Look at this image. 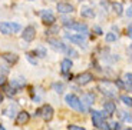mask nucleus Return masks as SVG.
<instances>
[{"label": "nucleus", "mask_w": 132, "mask_h": 130, "mask_svg": "<svg viewBox=\"0 0 132 130\" xmlns=\"http://www.w3.org/2000/svg\"><path fill=\"white\" fill-rule=\"evenodd\" d=\"M4 85H6V77L0 76V86H4Z\"/></svg>", "instance_id": "obj_30"}, {"label": "nucleus", "mask_w": 132, "mask_h": 130, "mask_svg": "<svg viewBox=\"0 0 132 130\" xmlns=\"http://www.w3.org/2000/svg\"><path fill=\"white\" fill-rule=\"evenodd\" d=\"M126 14H128V17H131V7L128 9V12H126Z\"/></svg>", "instance_id": "obj_36"}, {"label": "nucleus", "mask_w": 132, "mask_h": 130, "mask_svg": "<svg viewBox=\"0 0 132 130\" xmlns=\"http://www.w3.org/2000/svg\"><path fill=\"white\" fill-rule=\"evenodd\" d=\"M29 119H30V114L26 110H22V112H19V114L16 117V124L17 126H23V124H26L29 122Z\"/></svg>", "instance_id": "obj_11"}, {"label": "nucleus", "mask_w": 132, "mask_h": 130, "mask_svg": "<svg viewBox=\"0 0 132 130\" xmlns=\"http://www.w3.org/2000/svg\"><path fill=\"white\" fill-rule=\"evenodd\" d=\"M2 101H3V93L0 91V103H2Z\"/></svg>", "instance_id": "obj_35"}, {"label": "nucleus", "mask_w": 132, "mask_h": 130, "mask_svg": "<svg viewBox=\"0 0 132 130\" xmlns=\"http://www.w3.org/2000/svg\"><path fill=\"white\" fill-rule=\"evenodd\" d=\"M65 101L68 104H69L72 109H75V110H80V103H79V99L76 97L75 94H68L65 97Z\"/></svg>", "instance_id": "obj_8"}, {"label": "nucleus", "mask_w": 132, "mask_h": 130, "mask_svg": "<svg viewBox=\"0 0 132 130\" xmlns=\"http://www.w3.org/2000/svg\"><path fill=\"white\" fill-rule=\"evenodd\" d=\"M68 130H85L83 127H80V126H75V124H69L68 126Z\"/></svg>", "instance_id": "obj_28"}, {"label": "nucleus", "mask_w": 132, "mask_h": 130, "mask_svg": "<svg viewBox=\"0 0 132 130\" xmlns=\"http://www.w3.org/2000/svg\"><path fill=\"white\" fill-rule=\"evenodd\" d=\"M80 103V110H88V109L95 103V96L92 93H86L82 96V99H79Z\"/></svg>", "instance_id": "obj_4"}, {"label": "nucleus", "mask_w": 132, "mask_h": 130, "mask_svg": "<svg viewBox=\"0 0 132 130\" xmlns=\"http://www.w3.org/2000/svg\"><path fill=\"white\" fill-rule=\"evenodd\" d=\"M92 80H93V76H92V73H89V72H85V73H82V75H79L76 77L78 85H80V86L88 85V83H90Z\"/></svg>", "instance_id": "obj_10"}, {"label": "nucleus", "mask_w": 132, "mask_h": 130, "mask_svg": "<svg viewBox=\"0 0 132 130\" xmlns=\"http://www.w3.org/2000/svg\"><path fill=\"white\" fill-rule=\"evenodd\" d=\"M66 53H68V54H72V57H79L78 52H75L72 47H68V49H66Z\"/></svg>", "instance_id": "obj_25"}, {"label": "nucleus", "mask_w": 132, "mask_h": 130, "mask_svg": "<svg viewBox=\"0 0 132 130\" xmlns=\"http://www.w3.org/2000/svg\"><path fill=\"white\" fill-rule=\"evenodd\" d=\"M66 26L70 27V29L76 30L79 34H86L88 33V26L85 23H80V22H73V23H66Z\"/></svg>", "instance_id": "obj_5"}, {"label": "nucleus", "mask_w": 132, "mask_h": 130, "mask_svg": "<svg viewBox=\"0 0 132 130\" xmlns=\"http://www.w3.org/2000/svg\"><path fill=\"white\" fill-rule=\"evenodd\" d=\"M121 100H122V103L126 104L128 107H131V106H132V99H131V96H126V94H123V96H121Z\"/></svg>", "instance_id": "obj_20"}, {"label": "nucleus", "mask_w": 132, "mask_h": 130, "mask_svg": "<svg viewBox=\"0 0 132 130\" xmlns=\"http://www.w3.org/2000/svg\"><path fill=\"white\" fill-rule=\"evenodd\" d=\"M35 54L36 56H39V57H45L46 56V50L43 49V47H37V49H35Z\"/></svg>", "instance_id": "obj_21"}, {"label": "nucleus", "mask_w": 132, "mask_h": 130, "mask_svg": "<svg viewBox=\"0 0 132 130\" xmlns=\"http://www.w3.org/2000/svg\"><path fill=\"white\" fill-rule=\"evenodd\" d=\"M0 130H4V127H3V126H2V124H0Z\"/></svg>", "instance_id": "obj_37"}, {"label": "nucleus", "mask_w": 132, "mask_h": 130, "mask_svg": "<svg viewBox=\"0 0 132 130\" xmlns=\"http://www.w3.org/2000/svg\"><path fill=\"white\" fill-rule=\"evenodd\" d=\"M40 116L43 117V120L46 122H50L53 117V107L50 106V104H45V106H42L40 107Z\"/></svg>", "instance_id": "obj_6"}, {"label": "nucleus", "mask_w": 132, "mask_h": 130, "mask_svg": "<svg viewBox=\"0 0 132 130\" xmlns=\"http://www.w3.org/2000/svg\"><path fill=\"white\" fill-rule=\"evenodd\" d=\"M125 80H126V87H128V90H131V81H132V73L131 72H128V73H125Z\"/></svg>", "instance_id": "obj_23"}, {"label": "nucleus", "mask_w": 132, "mask_h": 130, "mask_svg": "<svg viewBox=\"0 0 132 130\" xmlns=\"http://www.w3.org/2000/svg\"><path fill=\"white\" fill-rule=\"evenodd\" d=\"M121 116H122L123 120H126L128 123H131V114L129 113H125V112H121Z\"/></svg>", "instance_id": "obj_26"}, {"label": "nucleus", "mask_w": 132, "mask_h": 130, "mask_svg": "<svg viewBox=\"0 0 132 130\" xmlns=\"http://www.w3.org/2000/svg\"><path fill=\"white\" fill-rule=\"evenodd\" d=\"M22 37H23L24 42H32V40H35V37H36V29L33 26L24 27L23 33H22Z\"/></svg>", "instance_id": "obj_7"}, {"label": "nucleus", "mask_w": 132, "mask_h": 130, "mask_svg": "<svg viewBox=\"0 0 132 130\" xmlns=\"http://www.w3.org/2000/svg\"><path fill=\"white\" fill-rule=\"evenodd\" d=\"M60 67H62V73H63V75L69 73L70 70H72V67H73L72 60H70V59H63L62 63H60Z\"/></svg>", "instance_id": "obj_15"}, {"label": "nucleus", "mask_w": 132, "mask_h": 130, "mask_svg": "<svg viewBox=\"0 0 132 130\" xmlns=\"http://www.w3.org/2000/svg\"><path fill=\"white\" fill-rule=\"evenodd\" d=\"M103 109H105L106 114L112 116V114L116 112V104L113 103V101H106V103H103Z\"/></svg>", "instance_id": "obj_16"}, {"label": "nucleus", "mask_w": 132, "mask_h": 130, "mask_svg": "<svg viewBox=\"0 0 132 130\" xmlns=\"http://www.w3.org/2000/svg\"><path fill=\"white\" fill-rule=\"evenodd\" d=\"M80 14H82L83 17H93L95 16V12H93L92 9H89V7H85V9L80 10Z\"/></svg>", "instance_id": "obj_18"}, {"label": "nucleus", "mask_w": 132, "mask_h": 130, "mask_svg": "<svg viewBox=\"0 0 132 130\" xmlns=\"http://www.w3.org/2000/svg\"><path fill=\"white\" fill-rule=\"evenodd\" d=\"M95 32L98 33V34H102V30H101V27H95Z\"/></svg>", "instance_id": "obj_33"}, {"label": "nucleus", "mask_w": 132, "mask_h": 130, "mask_svg": "<svg viewBox=\"0 0 132 130\" xmlns=\"http://www.w3.org/2000/svg\"><path fill=\"white\" fill-rule=\"evenodd\" d=\"M99 90L102 91L105 96H108V97H115V96H116V91H118V89H116V86L113 85L112 81H109V80H102L101 83H99Z\"/></svg>", "instance_id": "obj_2"}, {"label": "nucleus", "mask_w": 132, "mask_h": 130, "mask_svg": "<svg viewBox=\"0 0 132 130\" xmlns=\"http://www.w3.org/2000/svg\"><path fill=\"white\" fill-rule=\"evenodd\" d=\"M20 24L19 23H10V22H3L0 23V32L3 34H13V33L20 32Z\"/></svg>", "instance_id": "obj_3"}, {"label": "nucleus", "mask_w": 132, "mask_h": 130, "mask_svg": "<svg viewBox=\"0 0 132 130\" xmlns=\"http://www.w3.org/2000/svg\"><path fill=\"white\" fill-rule=\"evenodd\" d=\"M126 130H132V129H131V127H128V129H126Z\"/></svg>", "instance_id": "obj_38"}, {"label": "nucleus", "mask_w": 132, "mask_h": 130, "mask_svg": "<svg viewBox=\"0 0 132 130\" xmlns=\"http://www.w3.org/2000/svg\"><path fill=\"white\" fill-rule=\"evenodd\" d=\"M92 113V123L93 126L96 127V129H102V130H109V126L106 124L105 122V114L102 113V112L99 110H92L90 112Z\"/></svg>", "instance_id": "obj_1"}, {"label": "nucleus", "mask_w": 132, "mask_h": 130, "mask_svg": "<svg viewBox=\"0 0 132 130\" xmlns=\"http://www.w3.org/2000/svg\"><path fill=\"white\" fill-rule=\"evenodd\" d=\"M105 40H106L108 43L115 42V40H116V34H115V33H108V34L105 36Z\"/></svg>", "instance_id": "obj_24"}, {"label": "nucleus", "mask_w": 132, "mask_h": 130, "mask_svg": "<svg viewBox=\"0 0 132 130\" xmlns=\"http://www.w3.org/2000/svg\"><path fill=\"white\" fill-rule=\"evenodd\" d=\"M6 90H7V94H9V96H14V94L17 93V90L14 87H6Z\"/></svg>", "instance_id": "obj_27"}, {"label": "nucleus", "mask_w": 132, "mask_h": 130, "mask_svg": "<svg viewBox=\"0 0 132 130\" xmlns=\"http://www.w3.org/2000/svg\"><path fill=\"white\" fill-rule=\"evenodd\" d=\"M47 43H49L55 50H57V52H66V49H68V47L65 46V43L60 42V40H57V39H49Z\"/></svg>", "instance_id": "obj_12"}, {"label": "nucleus", "mask_w": 132, "mask_h": 130, "mask_svg": "<svg viewBox=\"0 0 132 130\" xmlns=\"http://www.w3.org/2000/svg\"><path fill=\"white\" fill-rule=\"evenodd\" d=\"M132 26H131V24H129V26H128V30H126V34H128V37H131L132 36Z\"/></svg>", "instance_id": "obj_32"}, {"label": "nucleus", "mask_w": 132, "mask_h": 130, "mask_svg": "<svg viewBox=\"0 0 132 130\" xmlns=\"http://www.w3.org/2000/svg\"><path fill=\"white\" fill-rule=\"evenodd\" d=\"M115 86H116V87H119V89H125V85H123L122 80H116Z\"/></svg>", "instance_id": "obj_29"}, {"label": "nucleus", "mask_w": 132, "mask_h": 130, "mask_svg": "<svg viewBox=\"0 0 132 130\" xmlns=\"http://www.w3.org/2000/svg\"><path fill=\"white\" fill-rule=\"evenodd\" d=\"M112 7H113V10H115V13L118 14V16H121V14L123 13V6H122V3H113Z\"/></svg>", "instance_id": "obj_19"}, {"label": "nucleus", "mask_w": 132, "mask_h": 130, "mask_svg": "<svg viewBox=\"0 0 132 130\" xmlns=\"http://www.w3.org/2000/svg\"><path fill=\"white\" fill-rule=\"evenodd\" d=\"M35 116H40V109H37L36 113H35Z\"/></svg>", "instance_id": "obj_34"}, {"label": "nucleus", "mask_w": 132, "mask_h": 130, "mask_svg": "<svg viewBox=\"0 0 132 130\" xmlns=\"http://www.w3.org/2000/svg\"><path fill=\"white\" fill-rule=\"evenodd\" d=\"M53 89H55V91H56V93H63V90H65V86L62 85V83H55V85H53Z\"/></svg>", "instance_id": "obj_22"}, {"label": "nucleus", "mask_w": 132, "mask_h": 130, "mask_svg": "<svg viewBox=\"0 0 132 130\" xmlns=\"http://www.w3.org/2000/svg\"><path fill=\"white\" fill-rule=\"evenodd\" d=\"M27 59H29V60H30V62H32V63H33V64H36V63H37V62H36V60H35V59H33V57H32V53H29V54H27Z\"/></svg>", "instance_id": "obj_31"}, {"label": "nucleus", "mask_w": 132, "mask_h": 130, "mask_svg": "<svg viewBox=\"0 0 132 130\" xmlns=\"http://www.w3.org/2000/svg\"><path fill=\"white\" fill-rule=\"evenodd\" d=\"M73 10H75V7L72 6L70 3H57V12L59 13H72Z\"/></svg>", "instance_id": "obj_14"}, {"label": "nucleus", "mask_w": 132, "mask_h": 130, "mask_svg": "<svg viewBox=\"0 0 132 130\" xmlns=\"http://www.w3.org/2000/svg\"><path fill=\"white\" fill-rule=\"evenodd\" d=\"M66 37H68L72 43H75V44H79V46H85L86 44V40H85V37H83L82 34H68Z\"/></svg>", "instance_id": "obj_13"}, {"label": "nucleus", "mask_w": 132, "mask_h": 130, "mask_svg": "<svg viewBox=\"0 0 132 130\" xmlns=\"http://www.w3.org/2000/svg\"><path fill=\"white\" fill-rule=\"evenodd\" d=\"M2 57H3L7 63H10V64H14V63H17V60H19V56L14 54V53H4Z\"/></svg>", "instance_id": "obj_17"}, {"label": "nucleus", "mask_w": 132, "mask_h": 130, "mask_svg": "<svg viewBox=\"0 0 132 130\" xmlns=\"http://www.w3.org/2000/svg\"><path fill=\"white\" fill-rule=\"evenodd\" d=\"M40 16H42V22L45 24H47V26H50V24H53V23L56 22V17L53 16V13L50 10H43Z\"/></svg>", "instance_id": "obj_9"}]
</instances>
